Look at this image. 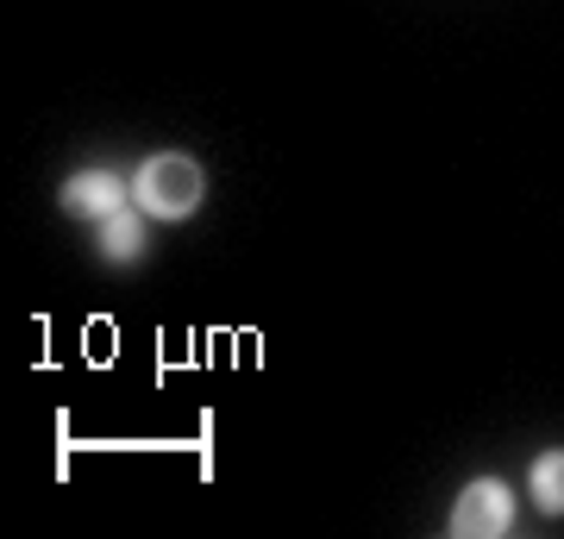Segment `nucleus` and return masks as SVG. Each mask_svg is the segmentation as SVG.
I'll return each mask as SVG.
<instances>
[{
    "label": "nucleus",
    "instance_id": "20e7f679",
    "mask_svg": "<svg viewBox=\"0 0 564 539\" xmlns=\"http://www.w3.org/2000/svg\"><path fill=\"white\" fill-rule=\"evenodd\" d=\"M101 245H107V258L132 263V258L144 251V220L132 214V207H120V214H107V220H101Z\"/></svg>",
    "mask_w": 564,
    "mask_h": 539
},
{
    "label": "nucleus",
    "instance_id": "f257e3e1",
    "mask_svg": "<svg viewBox=\"0 0 564 539\" xmlns=\"http://www.w3.org/2000/svg\"><path fill=\"white\" fill-rule=\"evenodd\" d=\"M132 201H139V214H151V220H188L202 207V163L182 158V151H158L132 176Z\"/></svg>",
    "mask_w": 564,
    "mask_h": 539
},
{
    "label": "nucleus",
    "instance_id": "7ed1b4c3",
    "mask_svg": "<svg viewBox=\"0 0 564 539\" xmlns=\"http://www.w3.org/2000/svg\"><path fill=\"white\" fill-rule=\"evenodd\" d=\"M63 207L82 214V220H107L126 207V176L120 170H76L69 188H63Z\"/></svg>",
    "mask_w": 564,
    "mask_h": 539
},
{
    "label": "nucleus",
    "instance_id": "39448f33",
    "mask_svg": "<svg viewBox=\"0 0 564 539\" xmlns=\"http://www.w3.org/2000/svg\"><path fill=\"white\" fill-rule=\"evenodd\" d=\"M527 483H533V502H540L545 515H564V452H540Z\"/></svg>",
    "mask_w": 564,
    "mask_h": 539
},
{
    "label": "nucleus",
    "instance_id": "f03ea898",
    "mask_svg": "<svg viewBox=\"0 0 564 539\" xmlns=\"http://www.w3.org/2000/svg\"><path fill=\"white\" fill-rule=\"evenodd\" d=\"M508 527H514V496L496 477H477L458 496V508H452V533L458 539H496Z\"/></svg>",
    "mask_w": 564,
    "mask_h": 539
}]
</instances>
